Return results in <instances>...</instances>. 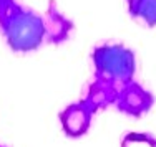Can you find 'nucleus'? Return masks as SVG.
<instances>
[{"label":"nucleus","mask_w":156,"mask_h":147,"mask_svg":"<svg viewBox=\"0 0 156 147\" xmlns=\"http://www.w3.org/2000/svg\"><path fill=\"white\" fill-rule=\"evenodd\" d=\"M0 33L15 53L35 51L45 42L43 17L15 2L0 15Z\"/></svg>","instance_id":"f257e3e1"},{"label":"nucleus","mask_w":156,"mask_h":147,"mask_svg":"<svg viewBox=\"0 0 156 147\" xmlns=\"http://www.w3.org/2000/svg\"><path fill=\"white\" fill-rule=\"evenodd\" d=\"M95 76L113 81L118 86L133 81L136 73L135 51L121 43H105L91 51Z\"/></svg>","instance_id":"f03ea898"},{"label":"nucleus","mask_w":156,"mask_h":147,"mask_svg":"<svg viewBox=\"0 0 156 147\" xmlns=\"http://www.w3.org/2000/svg\"><path fill=\"white\" fill-rule=\"evenodd\" d=\"M154 104V94L143 88L138 81H129L123 84L118 91V98L115 101V106L120 112L131 117L144 116Z\"/></svg>","instance_id":"7ed1b4c3"},{"label":"nucleus","mask_w":156,"mask_h":147,"mask_svg":"<svg viewBox=\"0 0 156 147\" xmlns=\"http://www.w3.org/2000/svg\"><path fill=\"white\" fill-rule=\"evenodd\" d=\"M95 112L90 109V106L81 99V101L68 104L63 111H60L58 119L62 124V131L70 139H80L90 131L91 119Z\"/></svg>","instance_id":"20e7f679"},{"label":"nucleus","mask_w":156,"mask_h":147,"mask_svg":"<svg viewBox=\"0 0 156 147\" xmlns=\"http://www.w3.org/2000/svg\"><path fill=\"white\" fill-rule=\"evenodd\" d=\"M43 25H45V42L50 45H62L68 42L75 30V23L60 12L55 0H48Z\"/></svg>","instance_id":"39448f33"},{"label":"nucleus","mask_w":156,"mask_h":147,"mask_svg":"<svg viewBox=\"0 0 156 147\" xmlns=\"http://www.w3.org/2000/svg\"><path fill=\"white\" fill-rule=\"evenodd\" d=\"M118 91H120L118 84H115L110 79L95 76V79L88 84L83 101L90 106V109L93 112H98L106 109L108 106L115 104V101L118 98Z\"/></svg>","instance_id":"423d86ee"},{"label":"nucleus","mask_w":156,"mask_h":147,"mask_svg":"<svg viewBox=\"0 0 156 147\" xmlns=\"http://www.w3.org/2000/svg\"><path fill=\"white\" fill-rule=\"evenodd\" d=\"M126 7L133 20L143 22L148 28L156 27V0H126Z\"/></svg>","instance_id":"0eeeda50"},{"label":"nucleus","mask_w":156,"mask_h":147,"mask_svg":"<svg viewBox=\"0 0 156 147\" xmlns=\"http://www.w3.org/2000/svg\"><path fill=\"white\" fill-rule=\"evenodd\" d=\"M13 3H15V0H0V15H2L3 12H7Z\"/></svg>","instance_id":"6e6552de"},{"label":"nucleus","mask_w":156,"mask_h":147,"mask_svg":"<svg viewBox=\"0 0 156 147\" xmlns=\"http://www.w3.org/2000/svg\"><path fill=\"white\" fill-rule=\"evenodd\" d=\"M0 147H9V145H3V144H0Z\"/></svg>","instance_id":"1a4fd4ad"}]
</instances>
